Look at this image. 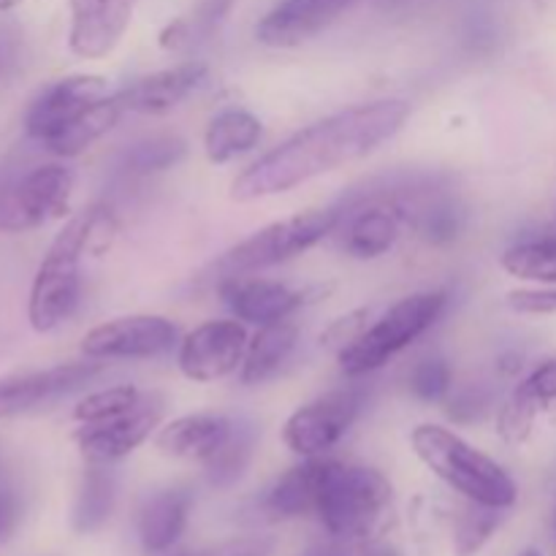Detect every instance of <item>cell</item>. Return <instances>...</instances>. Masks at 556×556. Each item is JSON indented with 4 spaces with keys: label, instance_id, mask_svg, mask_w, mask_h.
<instances>
[{
    "label": "cell",
    "instance_id": "cell-1",
    "mask_svg": "<svg viewBox=\"0 0 556 556\" xmlns=\"http://www.w3.org/2000/svg\"><path fill=\"white\" fill-rule=\"evenodd\" d=\"M410 117V103L372 101L307 125L244 168L231 185V199L258 201L356 163L394 139Z\"/></svg>",
    "mask_w": 556,
    "mask_h": 556
},
{
    "label": "cell",
    "instance_id": "cell-2",
    "mask_svg": "<svg viewBox=\"0 0 556 556\" xmlns=\"http://www.w3.org/2000/svg\"><path fill=\"white\" fill-rule=\"evenodd\" d=\"M410 445L427 470H432L445 486L459 492L467 503L508 510L519 500V486L508 470L451 429L421 424L413 429Z\"/></svg>",
    "mask_w": 556,
    "mask_h": 556
},
{
    "label": "cell",
    "instance_id": "cell-3",
    "mask_svg": "<svg viewBox=\"0 0 556 556\" xmlns=\"http://www.w3.org/2000/svg\"><path fill=\"white\" fill-rule=\"evenodd\" d=\"M391 508V483L383 472L364 465L320 462L315 516L340 541H369L383 530Z\"/></svg>",
    "mask_w": 556,
    "mask_h": 556
},
{
    "label": "cell",
    "instance_id": "cell-4",
    "mask_svg": "<svg viewBox=\"0 0 556 556\" xmlns=\"http://www.w3.org/2000/svg\"><path fill=\"white\" fill-rule=\"evenodd\" d=\"M92 210L79 212L63 226L43 255L27 302V320L36 331L58 329L79 302L81 258L90 253Z\"/></svg>",
    "mask_w": 556,
    "mask_h": 556
},
{
    "label": "cell",
    "instance_id": "cell-5",
    "mask_svg": "<svg viewBox=\"0 0 556 556\" xmlns=\"http://www.w3.org/2000/svg\"><path fill=\"white\" fill-rule=\"evenodd\" d=\"M448 296L443 291H424L400 299L389 313L380 315L351 345L340 351V367L348 378H362L389 364L396 353L427 334L445 313Z\"/></svg>",
    "mask_w": 556,
    "mask_h": 556
},
{
    "label": "cell",
    "instance_id": "cell-6",
    "mask_svg": "<svg viewBox=\"0 0 556 556\" xmlns=\"http://www.w3.org/2000/svg\"><path fill=\"white\" fill-rule=\"evenodd\" d=\"M340 220L342 215L337 210H309L302 215L286 217V220L269 223L261 231L242 239L237 248L228 250L220 258V269L233 277L286 264L324 242L340 226Z\"/></svg>",
    "mask_w": 556,
    "mask_h": 556
},
{
    "label": "cell",
    "instance_id": "cell-7",
    "mask_svg": "<svg viewBox=\"0 0 556 556\" xmlns=\"http://www.w3.org/2000/svg\"><path fill=\"white\" fill-rule=\"evenodd\" d=\"M74 174L43 163L25 174H0V233H22L68 212Z\"/></svg>",
    "mask_w": 556,
    "mask_h": 556
},
{
    "label": "cell",
    "instance_id": "cell-8",
    "mask_svg": "<svg viewBox=\"0 0 556 556\" xmlns=\"http://www.w3.org/2000/svg\"><path fill=\"white\" fill-rule=\"evenodd\" d=\"M364 407V394L358 389H340L307 402L282 427V440L293 454L304 459L324 456L345 438L348 429Z\"/></svg>",
    "mask_w": 556,
    "mask_h": 556
},
{
    "label": "cell",
    "instance_id": "cell-9",
    "mask_svg": "<svg viewBox=\"0 0 556 556\" xmlns=\"http://www.w3.org/2000/svg\"><path fill=\"white\" fill-rule=\"evenodd\" d=\"M174 342L177 326L163 315H125L92 326L81 340V353L96 362H134L163 356Z\"/></svg>",
    "mask_w": 556,
    "mask_h": 556
},
{
    "label": "cell",
    "instance_id": "cell-10",
    "mask_svg": "<svg viewBox=\"0 0 556 556\" xmlns=\"http://www.w3.org/2000/svg\"><path fill=\"white\" fill-rule=\"evenodd\" d=\"M248 342V331L237 320H206L179 342V372L193 383L228 378L242 367Z\"/></svg>",
    "mask_w": 556,
    "mask_h": 556
},
{
    "label": "cell",
    "instance_id": "cell-11",
    "mask_svg": "<svg viewBox=\"0 0 556 556\" xmlns=\"http://www.w3.org/2000/svg\"><path fill=\"white\" fill-rule=\"evenodd\" d=\"M101 372L103 364L96 358H87V362L58 364V367L36 369V372L0 378V421L52 405V402L63 400L90 380H96Z\"/></svg>",
    "mask_w": 556,
    "mask_h": 556
},
{
    "label": "cell",
    "instance_id": "cell-12",
    "mask_svg": "<svg viewBox=\"0 0 556 556\" xmlns=\"http://www.w3.org/2000/svg\"><path fill=\"white\" fill-rule=\"evenodd\" d=\"M109 96V87L103 76L76 74L58 79L49 85L36 101L30 103L25 114V130L33 141L47 147L63 128H68L81 112L96 101Z\"/></svg>",
    "mask_w": 556,
    "mask_h": 556
},
{
    "label": "cell",
    "instance_id": "cell-13",
    "mask_svg": "<svg viewBox=\"0 0 556 556\" xmlns=\"http://www.w3.org/2000/svg\"><path fill=\"white\" fill-rule=\"evenodd\" d=\"M163 402L155 396H144L134 410L101 424H81L76 429L74 440L79 445L81 456L96 465H112L134 454L161 424Z\"/></svg>",
    "mask_w": 556,
    "mask_h": 556
},
{
    "label": "cell",
    "instance_id": "cell-14",
    "mask_svg": "<svg viewBox=\"0 0 556 556\" xmlns=\"http://www.w3.org/2000/svg\"><path fill=\"white\" fill-rule=\"evenodd\" d=\"M139 0H71L68 47L81 60H101L128 33Z\"/></svg>",
    "mask_w": 556,
    "mask_h": 556
},
{
    "label": "cell",
    "instance_id": "cell-15",
    "mask_svg": "<svg viewBox=\"0 0 556 556\" xmlns=\"http://www.w3.org/2000/svg\"><path fill=\"white\" fill-rule=\"evenodd\" d=\"M356 0H280L255 27L264 47L288 49L309 41L340 20Z\"/></svg>",
    "mask_w": 556,
    "mask_h": 556
},
{
    "label": "cell",
    "instance_id": "cell-16",
    "mask_svg": "<svg viewBox=\"0 0 556 556\" xmlns=\"http://www.w3.org/2000/svg\"><path fill=\"white\" fill-rule=\"evenodd\" d=\"M220 296L233 318L244 324L269 326L277 320H286L304 304L307 293L293 291L275 280H244V277H228L220 286Z\"/></svg>",
    "mask_w": 556,
    "mask_h": 556
},
{
    "label": "cell",
    "instance_id": "cell-17",
    "mask_svg": "<svg viewBox=\"0 0 556 556\" xmlns=\"http://www.w3.org/2000/svg\"><path fill=\"white\" fill-rule=\"evenodd\" d=\"M204 76H206V65L182 63L134 81L130 87L119 90L117 98L119 103H123L125 112L163 114V112H172L174 106H179V103H182L185 98H188L201 81H204Z\"/></svg>",
    "mask_w": 556,
    "mask_h": 556
},
{
    "label": "cell",
    "instance_id": "cell-18",
    "mask_svg": "<svg viewBox=\"0 0 556 556\" xmlns=\"http://www.w3.org/2000/svg\"><path fill=\"white\" fill-rule=\"evenodd\" d=\"M407 212L391 201H375L351 217L345 228V253L358 261H372L389 253L402 237Z\"/></svg>",
    "mask_w": 556,
    "mask_h": 556
},
{
    "label": "cell",
    "instance_id": "cell-19",
    "mask_svg": "<svg viewBox=\"0 0 556 556\" xmlns=\"http://www.w3.org/2000/svg\"><path fill=\"white\" fill-rule=\"evenodd\" d=\"M231 418L215 416V413H193V416H182L166 424L157 432L155 445L161 454L174 456V459L206 462L231 434Z\"/></svg>",
    "mask_w": 556,
    "mask_h": 556
},
{
    "label": "cell",
    "instance_id": "cell-20",
    "mask_svg": "<svg viewBox=\"0 0 556 556\" xmlns=\"http://www.w3.org/2000/svg\"><path fill=\"white\" fill-rule=\"evenodd\" d=\"M299 345V326L291 320L258 326L253 340L248 342V353L239 367V378L244 386H261L275 378Z\"/></svg>",
    "mask_w": 556,
    "mask_h": 556
},
{
    "label": "cell",
    "instance_id": "cell-21",
    "mask_svg": "<svg viewBox=\"0 0 556 556\" xmlns=\"http://www.w3.org/2000/svg\"><path fill=\"white\" fill-rule=\"evenodd\" d=\"M190 516V494L185 489H166L144 503L139 514V541L144 552L163 554L182 538Z\"/></svg>",
    "mask_w": 556,
    "mask_h": 556
},
{
    "label": "cell",
    "instance_id": "cell-22",
    "mask_svg": "<svg viewBox=\"0 0 556 556\" xmlns=\"http://www.w3.org/2000/svg\"><path fill=\"white\" fill-rule=\"evenodd\" d=\"M320 456L291 467L282 478H277L275 486L266 492L264 510L271 519H299V516L315 514L318 505V483H320Z\"/></svg>",
    "mask_w": 556,
    "mask_h": 556
},
{
    "label": "cell",
    "instance_id": "cell-23",
    "mask_svg": "<svg viewBox=\"0 0 556 556\" xmlns=\"http://www.w3.org/2000/svg\"><path fill=\"white\" fill-rule=\"evenodd\" d=\"M264 125L248 109H226L210 119L204 134V150L212 163H228L244 155L261 141Z\"/></svg>",
    "mask_w": 556,
    "mask_h": 556
},
{
    "label": "cell",
    "instance_id": "cell-24",
    "mask_svg": "<svg viewBox=\"0 0 556 556\" xmlns=\"http://www.w3.org/2000/svg\"><path fill=\"white\" fill-rule=\"evenodd\" d=\"M114 503H117V478L109 470V465H96L87 462V470L81 476L79 494H76L74 514H71V525L79 535H90L98 532L112 516Z\"/></svg>",
    "mask_w": 556,
    "mask_h": 556
},
{
    "label": "cell",
    "instance_id": "cell-25",
    "mask_svg": "<svg viewBox=\"0 0 556 556\" xmlns=\"http://www.w3.org/2000/svg\"><path fill=\"white\" fill-rule=\"evenodd\" d=\"M255 448V432L253 427H244V424H233L231 434L223 440L220 448L204 462L206 467V481L215 489H228L244 476V470L250 467Z\"/></svg>",
    "mask_w": 556,
    "mask_h": 556
},
{
    "label": "cell",
    "instance_id": "cell-26",
    "mask_svg": "<svg viewBox=\"0 0 556 556\" xmlns=\"http://www.w3.org/2000/svg\"><path fill=\"white\" fill-rule=\"evenodd\" d=\"M500 264L510 277L538 286H556V237L514 244L505 250Z\"/></svg>",
    "mask_w": 556,
    "mask_h": 556
},
{
    "label": "cell",
    "instance_id": "cell-27",
    "mask_svg": "<svg viewBox=\"0 0 556 556\" xmlns=\"http://www.w3.org/2000/svg\"><path fill=\"white\" fill-rule=\"evenodd\" d=\"M185 157V141L177 136H150L144 141H136L125 152V168L130 174H155L174 168Z\"/></svg>",
    "mask_w": 556,
    "mask_h": 556
},
{
    "label": "cell",
    "instance_id": "cell-28",
    "mask_svg": "<svg viewBox=\"0 0 556 556\" xmlns=\"http://www.w3.org/2000/svg\"><path fill=\"white\" fill-rule=\"evenodd\" d=\"M141 400H144V396H141V391L136 389V386H112V389L87 394L85 400L74 407V418L79 424L112 421V418L134 410Z\"/></svg>",
    "mask_w": 556,
    "mask_h": 556
},
{
    "label": "cell",
    "instance_id": "cell-29",
    "mask_svg": "<svg viewBox=\"0 0 556 556\" xmlns=\"http://www.w3.org/2000/svg\"><path fill=\"white\" fill-rule=\"evenodd\" d=\"M500 514L503 510L486 508V505L470 503L467 510H462L454 525V546L459 556H472L481 552L489 543V538L497 532Z\"/></svg>",
    "mask_w": 556,
    "mask_h": 556
},
{
    "label": "cell",
    "instance_id": "cell-30",
    "mask_svg": "<svg viewBox=\"0 0 556 556\" xmlns=\"http://www.w3.org/2000/svg\"><path fill=\"white\" fill-rule=\"evenodd\" d=\"M451 380H454V372L445 358H427L413 367L407 386L421 402H440L451 394Z\"/></svg>",
    "mask_w": 556,
    "mask_h": 556
},
{
    "label": "cell",
    "instance_id": "cell-31",
    "mask_svg": "<svg viewBox=\"0 0 556 556\" xmlns=\"http://www.w3.org/2000/svg\"><path fill=\"white\" fill-rule=\"evenodd\" d=\"M538 416H541V410L532 407L527 400H521V396L514 391L497 413L500 438H503L505 443H514V445L525 443V440L532 434V429H535Z\"/></svg>",
    "mask_w": 556,
    "mask_h": 556
},
{
    "label": "cell",
    "instance_id": "cell-32",
    "mask_svg": "<svg viewBox=\"0 0 556 556\" xmlns=\"http://www.w3.org/2000/svg\"><path fill=\"white\" fill-rule=\"evenodd\" d=\"M514 391L541 413L556 405V358L538 364Z\"/></svg>",
    "mask_w": 556,
    "mask_h": 556
},
{
    "label": "cell",
    "instance_id": "cell-33",
    "mask_svg": "<svg viewBox=\"0 0 556 556\" xmlns=\"http://www.w3.org/2000/svg\"><path fill=\"white\" fill-rule=\"evenodd\" d=\"M421 231L434 244H445L451 239H456L462 231L459 206L451 204V201L432 204L427 212H421Z\"/></svg>",
    "mask_w": 556,
    "mask_h": 556
},
{
    "label": "cell",
    "instance_id": "cell-34",
    "mask_svg": "<svg viewBox=\"0 0 556 556\" xmlns=\"http://www.w3.org/2000/svg\"><path fill=\"white\" fill-rule=\"evenodd\" d=\"M505 302L519 315H556V286L519 288L510 291Z\"/></svg>",
    "mask_w": 556,
    "mask_h": 556
},
{
    "label": "cell",
    "instance_id": "cell-35",
    "mask_svg": "<svg viewBox=\"0 0 556 556\" xmlns=\"http://www.w3.org/2000/svg\"><path fill=\"white\" fill-rule=\"evenodd\" d=\"M275 552L271 538H237V541L217 543V546L201 548V552L182 556H269Z\"/></svg>",
    "mask_w": 556,
    "mask_h": 556
},
{
    "label": "cell",
    "instance_id": "cell-36",
    "mask_svg": "<svg viewBox=\"0 0 556 556\" xmlns=\"http://www.w3.org/2000/svg\"><path fill=\"white\" fill-rule=\"evenodd\" d=\"M486 410V396L481 391H459V394L451 396L448 402V418H454L456 424H472L483 416Z\"/></svg>",
    "mask_w": 556,
    "mask_h": 556
},
{
    "label": "cell",
    "instance_id": "cell-37",
    "mask_svg": "<svg viewBox=\"0 0 556 556\" xmlns=\"http://www.w3.org/2000/svg\"><path fill=\"white\" fill-rule=\"evenodd\" d=\"M22 521V500L11 489H0V543L9 541Z\"/></svg>",
    "mask_w": 556,
    "mask_h": 556
},
{
    "label": "cell",
    "instance_id": "cell-38",
    "mask_svg": "<svg viewBox=\"0 0 556 556\" xmlns=\"http://www.w3.org/2000/svg\"><path fill=\"white\" fill-rule=\"evenodd\" d=\"M362 318H367V309H356V313H351V315H345V318L334 320V326L326 331V340L337 342V345H340V351H342V348L351 345V342L356 340V337L362 334L364 329H367Z\"/></svg>",
    "mask_w": 556,
    "mask_h": 556
},
{
    "label": "cell",
    "instance_id": "cell-39",
    "mask_svg": "<svg viewBox=\"0 0 556 556\" xmlns=\"http://www.w3.org/2000/svg\"><path fill=\"white\" fill-rule=\"evenodd\" d=\"M231 3L233 0H201L199 14H195L199 30H212V27L220 25L228 11H231Z\"/></svg>",
    "mask_w": 556,
    "mask_h": 556
},
{
    "label": "cell",
    "instance_id": "cell-40",
    "mask_svg": "<svg viewBox=\"0 0 556 556\" xmlns=\"http://www.w3.org/2000/svg\"><path fill=\"white\" fill-rule=\"evenodd\" d=\"M22 0H0V14H3V11H11V9H16V5H20Z\"/></svg>",
    "mask_w": 556,
    "mask_h": 556
},
{
    "label": "cell",
    "instance_id": "cell-41",
    "mask_svg": "<svg viewBox=\"0 0 556 556\" xmlns=\"http://www.w3.org/2000/svg\"><path fill=\"white\" fill-rule=\"evenodd\" d=\"M519 556H543L541 552H538V548H527L525 554H519Z\"/></svg>",
    "mask_w": 556,
    "mask_h": 556
},
{
    "label": "cell",
    "instance_id": "cell-42",
    "mask_svg": "<svg viewBox=\"0 0 556 556\" xmlns=\"http://www.w3.org/2000/svg\"><path fill=\"white\" fill-rule=\"evenodd\" d=\"M554 532H556V510H554Z\"/></svg>",
    "mask_w": 556,
    "mask_h": 556
},
{
    "label": "cell",
    "instance_id": "cell-43",
    "mask_svg": "<svg viewBox=\"0 0 556 556\" xmlns=\"http://www.w3.org/2000/svg\"><path fill=\"white\" fill-rule=\"evenodd\" d=\"M378 556H396V554H378Z\"/></svg>",
    "mask_w": 556,
    "mask_h": 556
},
{
    "label": "cell",
    "instance_id": "cell-44",
    "mask_svg": "<svg viewBox=\"0 0 556 556\" xmlns=\"http://www.w3.org/2000/svg\"><path fill=\"white\" fill-rule=\"evenodd\" d=\"M0 81H3V76H0Z\"/></svg>",
    "mask_w": 556,
    "mask_h": 556
}]
</instances>
